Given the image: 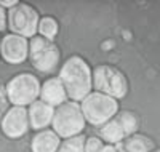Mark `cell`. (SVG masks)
I'll return each instance as SVG.
<instances>
[{"label": "cell", "mask_w": 160, "mask_h": 152, "mask_svg": "<svg viewBox=\"0 0 160 152\" xmlns=\"http://www.w3.org/2000/svg\"><path fill=\"white\" fill-rule=\"evenodd\" d=\"M59 79L68 91V98L72 101H82L93 88V72L88 63L80 56H71L64 61Z\"/></svg>", "instance_id": "obj_1"}, {"label": "cell", "mask_w": 160, "mask_h": 152, "mask_svg": "<svg viewBox=\"0 0 160 152\" xmlns=\"http://www.w3.org/2000/svg\"><path fill=\"white\" fill-rule=\"evenodd\" d=\"M80 107L87 122L93 127H102L118 112V99L95 90L80 101Z\"/></svg>", "instance_id": "obj_2"}, {"label": "cell", "mask_w": 160, "mask_h": 152, "mask_svg": "<svg viewBox=\"0 0 160 152\" xmlns=\"http://www.w3.org/2000/svg\"><path fill=\"white\" fill-rule=\"evenodd\" d=\"M85 117L82 112V107L77 101H66L55 109L53 115V130L58 133L59 138H72L77 134H82L85 128Z\"/></svg>", "instance_id": "obj_3"}, {"label": "cell", "mask_w": 160, "mask_h": 152, "mask_svg": "<svg viewBox=\"0 0 160 152\" xmlns=\"http://www.w3.org/2000/svg\"><path fill=\"white\" fill-rule=\"evenodd\" d=\"M93 87L115 99H122L128 93V82L122 71L109 64H101L93 69Z\"/></svg>", "instance_id": "obj_4"}, {"label": "cell", "mask_w": 160, "mask_h": 152, "mask_svg": "<svg viewBox=\"0 0 160 152\" xmlns=\"http://www.w3.org/2000/svg\"><path fill=\"white\" fill-rule=\"evenodd\" d=\"M29 59L37 71L48 74L58 67L61 53L53 40L42 35H35L29 40Z\"/></svg>", "instance_id": "obj_5"}, {"label": "cell", "mask_w": 160, "mask_h": 152, "mask_svg": "<svg viewBox=\"0 0 160 152\" xmlns=\"http://www.w3.org/2000/svg\"><path fill=\"white\" fill-rule=\"evenodd\" d=\"M139 128V120L131 110H118V112L99 127V136L108 144H117L122 139L135 134Z\"/></svg>", "instance_id": "obj_6"}, {"label": "cell", "mask_w": 160, "mask_h": 152, "mask_svg": "<svg viewBox=\"0 0 160 152\" xmlns=\"http://www.w3.org/2000/svg\"><path fill=\"white\" fill-rule=\"evenodd\" d=\"M40 80L31 72L16 74L7 84L8 99L15 106H29L40 96Z\"/></svg>", "instance_id": "obj_7"}, {"label": "cell", "mask_w": 160, "mask_h": 152, "mask_svg": "<svg viewBox=\"0 0 160 152\" xmlns=\"http://www.w3.org/2000/svg\"><path fill=\"white\" fill-rule=\"evenodd\" d=\"M40 16L34 7L29 3H18L8 10V27L13 34L21 37H35L38 32Z\"/></svg>", "instance_id": "obj_8"}, {"label": "cell", "mask_w": 160, "mask_h": 152, "mask_svg": "<svg viewBox=\"0 0 160 152\" xmlns=\"http://www.w3.org/2000/svg\"><path fill=\"white\" fill-rule=\"evenodd\" d=\"M29 127V112L24 106L10 107L0 122L2 133L10 139H18V138L24 136L28 133Z\"/></svg>", "instance_id": "obj_9"}, {"label": "cell", "mask_w": 160, "mask_h": 152, "mask_svg": "<svg viewBox=\"0 0 160 152\" xmlns=\"http://www.w3.org/2000/svg\"><path fill=\"white\" fill-rule=\"evenodd\" d=\"M0 54L8 64H21L29 56V42L26 37L7 34L0 42Z\"/></svg>", "instance_id": "obj_10"}, {"label": "cell", "mask_w": 160, "mask_h": 152, "mask_svg": "<svg viewBox=\"0 0 160 152\" xmlns=\"http://www.w3.org/2000/svg\"><path fill=\"white\" fill-rule=\"evenodd\" d=\"M40 99L53 107H58L68 101V91H66L59 77H51L43 82L42 88H40Z\"/></svg>", "instance_id": "obj_11"}, {"label": "cell", "mask_w": 160, "mask_h": 152, "mask_svg": "<svg viewBox=\"0 0 160 152\" xmlns=\"http://www.w3.org/2000/svg\"><path fill=\"white\" fill-rule=\"evenodd\" d=\"M29 125L34 130H45L53 122V115H55V107L50 106L48 103L38 99L29 104Z\"/></svg>", "instance_id": "obj_12"}, {"label": "cell", "mask_w": 160, "mask_h": 152, "mask_svg": "<svg viewBox=\"0 0 160 152\" xmlns=\"http://www.w3.org/2000/svg\"><path fill=\"white\" fill-rule=\"evenodd\" d=\"M115 149L117 152H152L155 146L149 136L135 133V134H130L128 138H125V139H122L120 143H117Z\"/></svg>", "instance_id": "obj_13"}, {"label": "cell", "mask_w": 160, "mask_h": 152, "mask_svg": "<svg viewBox=\"0 0 160 152\" xmlns=\"http://www.w3.org/2000/svg\"><path fill=\"white\" fill-rule=\"evenodd\" d=\"M61 141L55 130H40L31 141L32 152H56Z\"/></svg>", "instance_id": "obj_14"}, {"label": "cell", "mask_w": 160, "mask_h": 152, "mask_svg": "<svg viewBox=\"0 0 160 152\" xmlns=\"http://www.w3.org/2000/svg\"><path fill=\"white\" fill-rule=\"evenodd\" d=\"M85 139L83 134H77L72 138H66L59 144L56 152H85Z\"/></svg>", "instance_id": "obj_15"}, {"label": "cell", "mask_w": 160, "mask_h": 152, "mask_svg": "<svg viewBox=\"0 0 160 152\" xmlns=\"http://www.w3.org/2000/svg\"><path fill=\"white\" fill-rule=\"evenodd\" d=\"M59 31V27H58V21L55 18H51V16H43V18H40V23H38V34L42 35V37H47L50 40H53L56 37Z\"/></svg>", "instance_id": "obj_16"}, {"label": "cell", "mask_w": 160, "mask_h": 152, "mask_svg": "<svg viewBox=\"0 0 160 152\" xmlns=\"http://www.w3.org/2000/svg\"><path fill=\"white\" fill-rule=\"evenodd\" d=\"M8 109H10V99H8V93H7V85L0 79V122H2Z\"/></svg>", "instance_id": "obj_17"}, {"label": "cell", "mask_w": 160, "mask_h": 152, "mask_svg": "<svg viewBox=\"0 0 160 152\" xmlns=\"http://www.w3.org/2000/svg\"><path fill=\"white\" fill-rule=\"evenodd\" d=\"M104 147V143L98 136H90L85 139V152H101Z\"/></svg>", "instance_id": "obj_18"}, {"label": "cell", "mask_w": 160, "mask_h": 152, "mask_svg": "<svg viewBox=\"0 0 160 152\" xmlns=\"http://www.w3.org/2000/svg\"><path fill=\"white\" fill-rule=\"evenodd\" d=\"M7 21H8L7 11H5V8L0 7V31H5V27H7Z\"/></svg>", "instance_id": "obj_19"}, {"label": "cell", "mask_w": 160, "mask_h": 152, "mask_svg": "<svg viewBox=\"0 0 160 152\" xmlns=\"http://www.w3.org/2000/svg\"><path fill=\"white\" fill-rule=\"evenodd\" d=\"M19 2H16V0H0V7L2 8H13V7H16Z\"/></svg>", "instance_id": "obj_20"}, {"label": "cell", "mask_w": 160, "mask_h": 152, "mask_svg": "<svg viewBox=\"0 0 160 152\" xmlns=\"http://www.w3.org/2000/svg\"><path fill=\"white\" fill-rule=\"evenodd\" d=\"M101 152H117V149H115L114 144H104V147H102Z\"/></svg>", "instance_id": "obj_21"}, {"label": "cell", "mask_w": 160, "mask_h": 152, "mask_svg": "<svg viewBox=\"0 0 160 152\" xmlns=\"http://www.w3.org/2000/svg\"><path fill=\"white\" fill-rule=\"evenodd\" d=\"M152 152H160V147H158V149H154Z\"/></svg>", "instance_id": "obj_22"}, {"label": "cell", "mask_w": 160, "mask_h": 152, "mask_svg": "<svg viewBox=\"0 0 160 152\" xmlns=\"http://www.w3.org/2000/svg\"><path fill=\"white\" fill-rule=\"evenodd\" d=\"M0 42H2V40H0Z\"/></svg>", "instance_id": "obj_23"}]
</instances>
